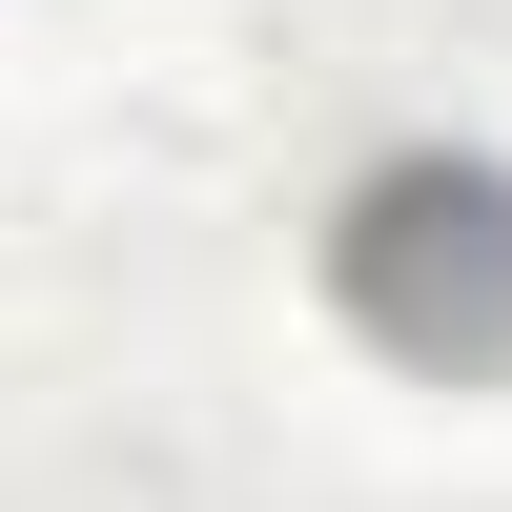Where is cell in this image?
Here are the masks:
<instances>
[{"instance_id": "1", "label": "cell", "mask_w": 512, "mask_h": 512, "mask_svg": "<svg viewBox=\"0 0 512 512\" xmlns=\"http://www.w3.org/2000/svg\"><path fill=\"white\" fill-rule=\"evenodd\" d=\"M328 287H349V328L390 369H512V164L472 144H410L349 185V226H328Z\"/></svg>"}]
</instances>
